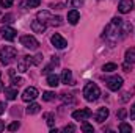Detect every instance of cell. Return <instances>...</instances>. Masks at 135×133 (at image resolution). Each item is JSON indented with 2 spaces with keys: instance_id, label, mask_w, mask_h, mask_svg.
I'll list each match as a JSON object with an SVG mask.
<instances>
[{
  "instance_id": "5b68a950",
  "label": "cell",
  "mask_w": 135,
  "mask_h": 133,
  "mask_svg": "<svg viewBox=\"0 0 135 133\" xmlns=\"http://www.w3.org/2000/svg\"><path fill=\"white\" fill-rule=\"evenodd\" d=\"M91 114H93L91 110H88V108H82V110H75V111L72 113V117H74L75 121H86Z\"/></svg>"
},
{
  "instance_id": "d590c367",
  "label": "cell",
  "mask_w": 135,
  "mask_h": 133,
  "mask_svg": "<svg viewBox=\"0 0 135 133\" xmlns=\"http://www.w3.org/2000/svg\"><path fill=\"white\" fill-rule=\"evenodd\" d=\"M131 119H135V103L131 106Z\"/></svg>"
},
{
  "instance_id": "f546056e",
  "label": "cell",
  "mask_w": 135,
  "mask_h": 133,
  "mask_svg": "<svg viewBox=\"0 0 135 133\" xmlns=\"http://www.w3.org/2000/svg\"><path fill=\"white\" fill-rule=\"evenodd\" d=\"M13 2H14V0H0V6H2V8H9V6L13 5Z\"/></svg>"
},
{
  "instance_id": "83f0119b",
  "label": "cell",
  "mask_w": 135,
  "mask_h": 133,
  "mask_svg": "<svg viewBox=\"0 0 135 133\" xmlns=\"http://www.w3.org/2000/svg\"><path fill=\"white\" fill-rule=\"evenodd\" d=\"M39 3H41V0H27L28 8H36V6H39Z\"/></svg>"
},
{
  "instance_id": "603a6c76",
  "label": "cell",
  "mask_w": 135,
  "mask_h": 133,
  "mask_svg": "<svg viewBox=\"0 0 135 133\" xmlns=\"http://www.w3.org/2000/svg\"><path fill=\"white\" fill-rule=\"evenodd\" d=\"M61 24H63V19H61L60 16H52V21H50V25H54V27H55V25H57V27H60Z\"/></svg>"
},
{
  "instance_id": "3957f363",
  "label": "cell",
  "mask_w": 135,
  "mask_h": 133,
  "mask_svg": "<svg viewBox=\"0 0 135 133\" xmlns=\"http://www.w3.org/2000/svg\"><path fill=\"white\" fill-rule=\"evenodd\" d=\"M21 44L25 47V49H30V50H36L39 42L36 41V38L32 34H22L21 36Z\"/></svg>"
},
{
  "instance_id": "7402d4cb",
  "label": "cell",
  "mask_w": 135,
  "mask_h": 133,
  "mask_svg": "<svg viewBox=\"0 0 135 133\" xmlns=\"http://www.w3.org/2000/svg\"><path fill=\"white\" fill-rule=\"evenodd\" d=\"M116 64L115 63H107V64H104V67H102V70L104 72H113V70H116Z\"/></svg>"
},
{
  "instance_id": "ba28073f",
  "label": "cell",
  "mask_w": 135,
  "mask_h": 133,
  "mask_svg": "<svg viewBox=\"0 0 135 133\" xmlns=\"http://www.w3.org/2000/svg\"><path fill=\"white\" fill-rule=\"evenodd\" d=\"M134 9V0H121L119 5H118V11L121 14H126V13H131Z\"/></svg>"
},
{
  "instance_id": "ac0fdd59",
  "label": "cell",
  "mask_w": 135,
  "mask_h": 133,
  "mask_svg": "<svg viewBox=\"0 0 135 133\" xmlns=\"http://www.w3.org/2000/svg\"><path fill=\"white\" fill-rule=\"evenodd\" d=\"M5 96L8 100H14L17 97V88H5Z\"/></svg>"
},
{
  "instance_id": "cb8c5ba5",
  "label": "cell",
  "mask_w": 135,
  "mask_h": 133,
  "mask_svg": "<svg viewBox=\"0 0 135 133\" xmlns=\"http://www.w3.org/2000/svg\"><path fill=\"white\" fill-rule=\"evenodd\" d=\"M11 83H13V86H16V88H17V86H21V85L24 83V80H22L21 77H16V75H13V77H11Z\"/></svg>"
},
{
  "instance_id": "8fae6325",
  "label": "cell",
  "mask_w": 135,
  "mask_h": 133,
  "mask_svg": "<svg viewBox=\"0 0 135 133\" xmlns=\"http://www.w3.org/2000/svg\"><path fill=\"white\" fill-rule=\"evenodd\" d=\"M108 114H110V111H108V108H99L96 113H94V119L99 122V124H102L107 117H108Z\"/></svg>"
},
{
  "instance_id": "1f68e13d",
  "label": "cell",
  "mask_w": 135,
  "mask_h": 133,
  "mask_svg": "<svg viewBox=\"0 0 135 133\" xmlns=\"http://www.w3.org/2000/svg\"><path fill=\"white\" fill-rule=\"evenodd\" d=\"M126 114H127V111H126L124 108H123V110H119V111H118V119H119V121H123V119L126 117Z\"/></svg>"
},
{
  "instance_id": "ab89813d",
  "label": "cell",
  "mask_w": 135,
  "mask_h": 133,
  "mask_svg": "<svg viewBox=\"0 0 135 133\" xmlns=\"http://www.w3.org/2000/svg\"><path fill=\"white\" fill-rule=\"evenodd\" d=\"M123 69H124L126 72H129V64H124V66H123Z\"/></svg>"
},
{
  "instance_id": "e0dca14e",
  "label": "cell",
  "mask_w": 135,
  "mask_h": 133,
  "mask_svg": "<svg viewBox=\"0 0 135 133\" xmlns=\"http://www.w3.org/2000/svg\"><path fill=\"white\" fill-rule=\"evenodd\" d=\"M124 58H126V63L135 64V47H131V49H127V50H126Z\"/></svg>"
},
{
  "instance_id": "8992f818",
  "label": "cell",
  "mask_w": 135,
  "mask_h": 133,
  "mask_svg": "<svg viewBox=\"0 0 135 133\" xmlns=\"http://www.w3.org/2000/svg\"><path fill=\"white\" fill-rule=\"evenodd\" d=\"M33 64V60H32V57H22L21 60H19V63H17V70L19 72H27L28 70V67Z\"/></svg>"
},
{
  "instance_id": "ffe728a7",
  "label": "cell",
  "mask_w": 135,
  "mask_h": 133,
  "mask_svg": "<svg viewBox=\"0 0 135 133\" xmlns=\"http://www.w3.org/2000/svg\"><path fill=\"white\" fill-rule=\"evenodd\" d=\"M82 132L93 133V132H94V129H93V125H91V124H88L86 121H83V122H82Z\"/></svg>"
},
{
  "instance_id": "484cf974",
  "label": "cell",
  "mask_w": 135,
  "mask_h": 133,
  "mask_svg": "<svg viewBox=\"0 0 135 133\" xmlns=\"http://www.w3.org/2000/svg\"><path fill=\"white\" fill-rule=\"evenodd\" d=\"M44 117H46V121H47V125H49V127H54V124H55V121H54V114L49 113V114H46Z\"/></svg>"
},
{
  "instance_id": "f1b7e54d",
  "label": "cell",
  "mask_w": 135,
  "mask_h": 133,
  "mask_svg": "<svg viewBox=\"0 0 135 133\" xmlns=\"http://www.w3.org/2000/svg\"><path fill=\"white\" fill-rule=\"evenodd\" d=\"M19 127H21V124H19V122H17V121H16V122H13V124H9V125H8V127H6V129H8V130H9V132H16V130H17V129H19Z\"/></svg>"
},
{
  "instance_id": "52a82bcc",
  "label": "cell",
  "mask_w": 135,
  "mask_h": 133,
  "mask_svg": "<svg viewBox=\"0 0 135 133\" xmlns=\"http://www.w3.org/2000/svg\"><path fill=\"white\" fill-rule=\"evenodd\" d=\"M36 97H38V89L33 88V86L27 88V89L22 93V100H24V102H33Z\"/></svg>"
},
{
  "instance_id": "8d00e7d4",
  "label": "cell",
  "mask_w": 135,
  "mask_h": 133,
  "mask_svg": "<svg viewBox=\"0 0 135 133\" xmlns=\"http://www.w3.org/2000/svg\"><path fill=\"white\" fill-rule=\"evenodd\" d=\"M5 108H6L5 102H0V114H3V113H5Z\"/></svg>"
},
{
  "instance_id": "277c9868",
  "label": "cell",
  "mask_w": 135,
  "mask_h": 133,
  "mask_svg": "<svg viewBox=\"0 0 135 133\" xmlns=\"http://www.w3.org/2000/svg\"><path fill=\"white\" fill-rule=\"evenodd\" d=\"M105 83H107V88L110 91H119L121 86H123V78L118 77V75H113V77H108L105 80Z\"/></svg>"
},
{
  "instance_id": "5bb4252c",
  "label": "cell",
  "mask_w": 135,
  "mask_h": 133,
  "mask_svg": "<svg viewBox=\"0 0 135 133\" xmlns=\"http://www.w3.org/2000/svg\"><path fill=\"white\" fill-rule=\"evenodd\" d=\"M36 19H38V21H41V22H44L46 25H49V24H50V21H52V16H50V13H49V11H39Z\"/></svg>"
},
{
  "instance_id": "d6a6232c",
  "label": "cell",
  "mask_w": 135,
  "mask_h": 133,
  "mask_svg": "<svg viewBox=\"0 0 135 133\" xmlns=\"http://www.w3.org/2000/svg\"><path fill=\"white\" fill-rule=\"evenodd\" d=\"M83 2H85V0H71V5L75 6V8H79L80 5H83Z\"/></svg>"
},
{
  "instance_id": "d6986e66",
  "label": "cell",
  "mask_w": 135,
  "mask_h": 133,
  "mask_svg": "<svg viewBox=\"0 0 135 133\" xmlns=\"http://www.w3.org/2000/svg\"><path fill=\"white\" fill-rule=\"evenodd\" d=\"M39 110H41V106L38 103H30L27 106V114H36V113H39Z\"/></svg>"
},
{
  "instance_id": "836d02e7",
  "label": "cell",
  "mask_w": 135,
  "mask_h": 133,
  "mask_svg": "<svg viewBox=\"0 0 135 133\" xmlns=\"http://www.w3.org/2000/svg\"><path fill=\"white\" fill-rule=\"evenodd\" d=\"M11 19H13V16H11V14H6V16H3L2 22H3V24H5V22H11Z\"/></svg>"
},
{
  "instance_id": "9a60e30c",
  "label": "cell",
  "mask_w": 135,
  "mask_h": 133,
  "mask_svg": "<svg viewBox=\"0 0 135 133\" xmlns=\"http://www.w3.org/2000/svg\"><path fill=\"white\" fill-rule=\"evenodd\" d=\"M47 85L52 86V88H57L60 85V77L57 74H49L47 75Z\"/></svg>"
},
{
  "instance_id": "4fadbf2b",
  "label": "cell",
  "mask_w": 135,
  "mask_h": 133,
  "mask_svg": "<svg viewBox=\"0 0 135 133\" xmlns=\"http://www.w3.org/2000/svg\"><path fill=\"white\" fill-rule=\"evenodd\" d=\"M46 28H47V25H46L44 22L38 21V19L32 22V30H33L35 33H44V32H46Z\"/></svg>"
},
{
  "instance_id": "d4e9b609",
  "label": "cell",
  "mask_w": 135,
  "mask_h": 133,
  "mask_svg": "<svg viewBox=\"0 0 135 133\" xmlns=\"http://www.w3.org/2000/svg\"><path fill=\"white\" fill-rule=\"evenodd\" d=\"M54 99H55V94L52 91H46L42 94V100H46V102H50V100H54Z\"/></svg>"
},
{
  "instance_id": "4316f807",
  "label": "cell",
  "mask_w": 135,
  "mask_h": 133,
  "mask_svg": "<svg viewBox=\"0 0 135 133\" xmlns=\"http://www.w3.org/2000/svg\"><path fill=\"white\" fill-rule=\"evenodd\" d=\"M32 60H33V66H38V64H41V61H42V55L38 53V55L32 57Z\"/></svg>"
},
{
  "instance_id": "2e32d148",
  "label": "cell",
  "mask_w": 135,
  "mask_h": 133,
  "mask_svg": "<svg viewBox=\"0 0 135 133\" xmlns=\"http://www.w3.org/2000/svg\"><path fill=\"white\" fill-rule=\"evenodd\" d=\"M61 81L65 83V85H74V80H72V72L66 69V70H63V74H61Z\"/></svg>"
},
{
  "instance_id": "9c48e42d",
  "label": "cell",
  "mask_w": 135,
  "mask_h": 133,
  "mask_svg": "<svg viewBox=\"0 0 135 133\" xmlns=\"http://www.w3.org/2000/svg\"><path fill=\"white\" fill-rule=\"evenodd\" d=\"M0 33L3 36V39H6V41H13L14 38H16V30L13 28V27H6V25H3L2 27V30H0Z\"/></svg>"
},
{
  "instance_id": "f35d334b",
  "label": "cell",
  "mask_w": 135,
  "mask_h": 133,
  "mask_svg": "<svg viewBox=\"0 0 135 133\" xmlns=\"http://www.w3.org/2000/svg\"><path fill=\"white\" fill-rule=\"evenodd\" d=\"M3 89V83H2V72H0V91Z\"/></svg>"
},
{
  "instance_id": "e575fe53",
  "label": "cell",
  "mask_w": 135,
  "mask_h": 133,
  "mask_svg": "<svg viewBox=\"0 0 135 133\" xmlns=\"http://www.w3.org/2000/svg\"><path fill=\"white\" fill-rule=\"evenodd\" d=\"M74 130H75L74 125H66V127H63V132H74Z\"/></svg>"
},
{
  "instance_id": "6da1fadb",
  "label": "cell",
  "mask_w": 135,
  "mask_h": 133,
  "mask_svg": "<svg viewBox=\"0 0 135 133\" xmlns=\"http://www.w3.org/2000/svg\"><path fill=\"white\" fill-rule=\"evenodd\" d=\"M16 57H17V50L13 45H5V47L0 49V61H2V64L13 63Z\"/></svg>"
},
{
  "instance_id": "4dcf8cb0",
  "label": "cell",
  "mask_w": 135,
  "mask_h": 133,
  "mask_svg": "<svg viewBox=\"0 0 135 133\" xmlns=\"http://www.w3.org/2000/svg\"><path fill=\"white\" fill-rule=\"evenodd\" d=\"M54 64L57 66V63H54V61H52V64H49V66H46V67H44V70H42V74H47V75H49V74H50V70L54 69Z\"/></svg>"
},
{
  "instance_id": "44dd1931",
  "label": "cell",
  "mask_w": 135,
  "mask_h": 133,
  "mask_svg": "<svg viewBox=\"0 0 135 133\" xmlns=\"http://www.w3.org/2000/svg\"><path fill=\"white\" fill-rule=\"evenodd\" d=\"M119 132L121 133H131L132 132V127H131L127 122H121V124H119Z\"/></svg>"
},
{
  "instance_id": "7a4b0ae2",
  "label": "cell",
  "mask_w": 135,
  "mask_h": 133,
  "mask_svg": "<svg viewBox=\"0 0 135 133\" xmlns=\"http://www.w3.org/2000/svg\"><path fill=\"white\" fill-rule=\"evenodd\" d=\"M101 96V89L96 83H86V86L83 88V97L88 102H96Z\"/></svg>"
},
{
  "instance_id": "7c38bea8",
  "label": "cell",
  "mask_w": 135,
  "mask_h": 133,
  "mask_svg": "<svg viewBox=\"0 0 135 133\" xmlns=\"http://www.w3.org/2000/svg\"><path fill=\"white\" fill-rule=\"evenodd\" d=\"M79 21H80V13H79L77 9H71V11L68 13V22H69L71 25H75Z\"/></svg>"
},
{
  "instance_id": "74e56055",
  "label": "cell",
  "mask_w": 135,
  "mask_h": 133,
  "mask_svg": "<svg viewBox=\"0 0 135 133\" xmlns=\"http://www.w3.org/2000/svg\"><path fill=\"white\" fill-rule=\"evenodd\" d=\"M3 129H5V122H3V121H0V132H2Z\"/></svg>"
},
{
  "instance_id": "30bf717a",
  "label": "cell",
  "mask_w": 135,
  "mask_h": 133,
  "mask_svg": "<svg viewBox=\"0 0 135 133\" xmlns=\"http://www.w3.org/2000/svg\"><path fill=\"white\" fill-rule=\"evenodd\" d=\"M50 41H52V44L57 47V49H65L68 45V42H66V39L61 36V34H58V33H55L52 38H50Z\"/></svg>"
}]
</instances>
